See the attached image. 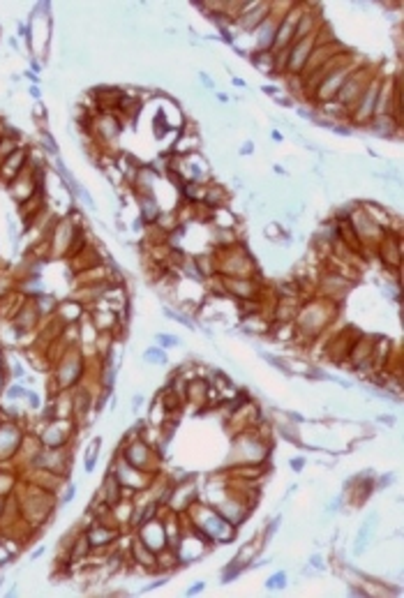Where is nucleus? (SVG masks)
Here are the masks:
<instances>
[{
	"instance_id": "4",
	"label": "nucleus",
	"mask_w": 404,
	"mask_h": 598,
	"mask_svg": "<svg viewBox=\"0 0 404 598\" xmlns=\"http://www.w3.org/2000/svg\"><path fill=\"white\" fill-rule=\"evenodd\" d=\"M268 12H270V5H266V2H261L259 7H257V5H250V7L245 10V14L238 17V26H241L242 30L259 28L261 23L268 19Z\"/></svg>"
},
{
	"instance_id": "6",
	"label": "nucleus",
	"mask_w": 404,
	"mask_h": 598,
	"mask_svg": "<svg viewBox=\"0 0 404 598\" xmlns=\"http://www.w3.org/2000/svg\"><path fill=\"white\" fill-rule=\"evenodd\" d=\"M139 206H141V217L148 224H155L160 219V215H162V208L157 206L153 194H139Z\"/></svg>"
},
{
	"instance_id": "18",
	"label": "nucleus",
	"mask_w": 404,
	"mask_h": 598,
	"mask_svg": "<svg viewBox=\"0 0 404 598\" xmlns=\"http://www.w3.org/2000/svg\"><path fill=\"white\" fill-rule=\"evenodd\" d=\"M206 589V582H196L194 587L187 589V596H194V594H199V591H203Z\"/></svg>"
},
{
	"instance_id": "11",
	"label": "nucleus",
	"mask_w": 404,
	"mask_h": 598,
	"mask_svg": "<svg viewBox=\"0 0 404 598\" xmlns=\"http://www.w3.org/2000/svg\"><path fill=\"white\" fill-rule=\"evenodd\" d=\"M155 337H157V344H160V347H166V349L180 347V340H178L176 335H171V332H157Z\"/></svg>"
},
{
	"instance_id": "17",
	"label": "nucleus",
	"mask_w": 404,
	"mask_h": 598,
	"mask_svg": "<svg viewBox=\"0 0 404 598\" xmlns=\"http://www.w3.org/2000/svg\"><path fill=\"white\" fill-rule=\"evenodd\" d=\"M303 465H305V457H291V460H289V466H291L293 471H303Z\"/></svg>"
},
{
	"instance_id": "20",
	"label": "nucleus",
	"mask_w": 404,
	"mask_h": 598,
	"mask_svg": "<svg viewBox=\"0 0 404 598\" xmlns=\"http://www.w3.org/2000/svg\"><path fill=\"white\" fill-rule=\"evenodd\" d=\"M250 150H252V143L247 141L245 146H242V155H250Z\"/></svg>"
},
{
	"instance_id": "22",
	"label": "nucleus",
	"mask_w": 404,
	"mask_h": 598,
	"mask_svg": "<svg viewBox=\"0 0 404 598\" xmlns=\"http://www.w3.org/2000/svg\"><path fill=\"white\" fill-rule=\"evenodd\" d=\"M217 100H220V102H229V95H224V93H220V95H217Z\"/></svg>"
},
{
	"instance_id": "15",
	"label": "nucleus",
	"mask_w": 404,
	"mask_h": 598,
	"mask_svg": "<svg viewBox=\"0 0 404 598\" xmlns=\"http://www.w3.org/2000/svg\"><path fill=\"white\" fill-rule=\"evenodd\" d=\"M321 559H323L321 554H312V557H309V566H312V568H317L319 573H323V570H326V564H323Z\"/></svg>"
},
{
	"instance_id": "7",
	"label": "nucleus",
	"mask_w": 404,
	"mask_h": 598,
	"mask_svg": "<svg viewBox=\"0 0 404 598\" xmlns=\"http://www.w3.org/2000/svg\"><path fill=\"white\" fill-rule=\"evenodd\" d=\"M86 538H88V543H90V548H93V545H106V543H113L115 532L104 529V527H97L95 532H90Z\"/></svg>"
},
{
	"instance_id": "19",
	"label": "nucleus",
	"mask_w": 404,
	"mask_h": 598,
	"mask_svg": "<svg viewBox=\"0 0 404 598\" xmlns=\"http://www.w3.org/2000/svg\"><path fill=\"white\" fill-rule=\"evenodd\" d=\"M199 79H201V83L206 85V88H212V81H210V76H208V74H203V72H201V74H199Z\"/></svg>"
},
{
	"instance_id": "3",
	"label": "nucleus",
	"mask_w": 404,
	"mask_h": 598,
	"mask_svg": "<svg viewBox=\"0 0 404 598\" xmlns=\"http://www.w3.org/2000/svg\"><path fill=\"white\" fill-rule=\"evenodd\" d=\"M400 243H402L400 236L393 238L390 231L384 233V238L376 243L379 256H381V261H384L388 268H400V264H402V245H400Z\"/></svg>"
},
{
	"instance_id": "8",
	"label": "nucleus",
	"mask_w": 404,
	"mask_h": 598,
	"mask_svg": "<svg viewBox=\"0 0 404 598\" xmlns=\"http://www.w3.org/2000/svg\"><path fill=\"white\" fill-rule=\"evenodd\" d=\"M144 361L150 363V365H166L169 363V356L160 349V347H150L144 351Z\"/></svg>"
},
{
	"instance_id": "9",
	"label": "nucleus",
	"mask_w": 404,
	"mask_h": 598,
	"mask_svg": "<svg viewBox=\"0 0 404 598\" xmlns=\"http://www.w3.org/2000/svg\"><path fill=\"white\" fill-rule=\"evenodd\" d=\"M289 580H287V570H277V573H273L268 580H266V589L268 591H282V589H287Z\"/></svg>"
},
{
	"instance_id": "1",
	"label": "nucleus",
	"mask_w": 404,
	"mask_h": 598,
	"mask_svg": "<svg viewBox=\"0 0 404 598\" xmlns=\"http://www.w3.org/2000/svg\"><path fill=\"white\" fill-rule=\"evenodd\" d=\"M379 90H381V81H379V76H376L374 81L367 83V88L363 90V95L358 97V102L354 104V109L349 111V123L356 125V127H367V125L374 120Z\"/></svg>"
},
{
	"instance_id": "12",
	"label": "nucleus",
	"mask_w": 404,
	"mask_h": 598,
	"mask_svg": "<svg viewBox=\"0 0 404 598\" xmlns=\"http://www.w3.org/2000/svg\"><path fill=\"white\" fill-rule=\"evenodd\" d=\"M162 312H164V316H169V319H173V321H178V323H183V326H187V328H194V323L185 316V314H180L178 310H171V307H162Z\"/></svg>"
},
{
	"instance_id": "13",
	"label": "nucleus",
	"mask_w": 404,
	"mask_h": 598,
	"mask_svg": "<svg viewBox=\"0 0 404 598\" xmlns=\"http://www.w3.org/2000/svg\"><path fill=\"white\" fill-rule=\"evenodd\" d=\"M97 448H99V439H95V441L90 444V450H88V455H86V471H93V466H95Z\"/></svg>"
},
{
	"instance_id": "5",
	"label": "nucleus",
	"mask_w": 404,
	"mask_h": 598,
	"mask_svg": "<svg viewBox=\"0 0 404 598\" xmlns=\"http://www.w3.org/2000/svg\"><path fill=\"white\" fill-rule=\"evenodd\" d=\"M129 554H132V559H134L139 566L155 570V559H157V552L150 550V548H148V545H145L141 538H136V541L132 543V548H129Z\"/></svg>"
},
{
	"instance_id": "21",
	"label": "nucleus",
	"mask_w": 404,
	"mask_h": 598,
	"mask_svg": "<svg viewBox=\"0 0 404 598\" xmlns=\"http://www.w3.org/2000/svg\"><path fill=\"white\" fill-rule=\"evenodd\" d=\"M273 139H275V141H282V132H277V130H275V132H273Z\"/></svg>"
},
{
	"instance_id": "16",
	"label": "nucleus",
	"mask_w": 404,
	"mask_h": 598,
	"mask_svg": "<svg viewBox=\"0 0 404 598\" xmlns=\"http://www.w3.org/2000/svg\"><path fill=\"white\" fill-rule=\"evenodd\" d=\"M7 398H10V399H16V398H26V390L21 388V386H12V388L7 390Z\"/></svg>"
},
{
	"instance_id": "14",
	"label": "nucleus",
	"mask_w": 404,
	"mask_h": 598,
	"mask_svg": "<svg viewBox=\"0 0 404 598\" xmlns=\"http://www.w3.org/2000/svg\"><path fill=\"white\" fill-rule=\"evenodd\" d=\"M291 430H293V427H291V425H279V430H277V432H279V434H282V437H284V439H289L291 444H300L298 432H291Z\"/></svg>"
},
{
	"instance_id": "10",
	"label": "nucleus",
	"mask_w": 404,
	"mask_h": 598,
	"mask_svg": "<svg viewBox=\"0 0 404 598\" xmlns=\"http://www.w3.org/2000/svg\"><path fill=\"white\" fill-rule=\"evenodd\" d=\"M261 358H263V361H266V363H270V365H273L275 370H279V372H282V374H287V377H291V365H289V363L284 361V358H279V356H273V353H268V351H263V353H261Z\"/></svg>"
},
{
	"instance_id": "23",
	"label": "nucleus",
	"mask_w": 404,
	"mask_h": 598,
	"mask_svg": "<svg viewBox=\"0 0 404 598\" xmlns=\"http://www.w3.org/2000/svg\"><path fill=\"white\" fill-rule=\"evenodd\" d=\"M233 85H241V88H242V85H245V81H242V79H233Z\"/></svg>"
},
{
	"instance_id": "2",
	"label": "nucleus",
	"mask_w": 404,
	"mask_h": 598,
	"mask_svg": "<svg viewBox=\"0 0 404 598\" xmlns=\"http://www.w3.org/2000/svg\"><path fill=\"white\" fill-rule=\"evenodd\" d=\"M125 457H127V465L139 469V471H144L148 476H153L157 471V466H160V455L155 453V448L148 446L145 441H139V439L127 446Z\"/></svg>"
}]
</instances>
